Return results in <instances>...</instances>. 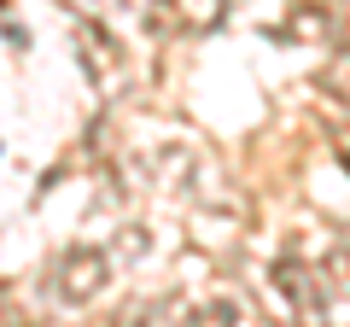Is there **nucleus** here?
<instances>
[{
  "label": "nucleus",
  "mask_w": 350,
  "mask_h": 327,
  "mask_svg": "<svg viewBox=\"0 0 350 327\" xmlns=\"http://www.w3.org/2000/svg\"><path fill=\"white\" fill-rule=\"evenodd\" d=\"M163 18L175 29H204L222 18V0H163Z\"/></svg>",
  "instance_id": "7ed1b4c3"
},
{
  "label": "nucleus",
  "mask_w": 350,
  "mask_h": 327,
  "mask_svg": "<svg viewBox=\"0 0 350 327\" xmlns=\"http://www.w3.org/2000/svg\"><path fill=\"white\" fill-rule=\"evenodd\" d=\"M234 322V310H228V304H216V310H199V327H228Z\"/></svg>",
  "instance_id": "423d86ee"
},
{
  "label": "nucleus",
  "mask_w": 350,
  "mask_h": 327,
  "mask_svg": "<svg viewBox=\"0 0 350 327\" xmlns=\"http://www.w3.org/2000/svg\"><path fill=\"white\" fill-rule=\"evenodd\" d=\"M275 287L286 292L298 310H310V315L321 310V280H315L310 263H292V257H286V263H275Z\"/></svg>",
  "instance_id": "f03ea898"
},
{
  "label": "nucleus",
  "mask_w": 350,
  "mask_h": 327,
  "mask_svg": "<svg viewBox=\"0 0 350 327\" xmlns=\"http://www.w3.org/2000/svg\"><path fill=\"white\" fill-rule=\"evenodd\" d=\"M152 315H158V304H152V298H135V304H123L117 315H105V327H146Z\"/></svg>",
  "instance_id": "39448f33"
},
{
  "label": "nucleus",
  "mask_w": 350,
  "mask_h": 327,
  "mask_svg": "<svg viewBox=\"0 0 350 327\" xmlns=\"http://www.w3.org/2000/svg\"><path fill=\"white\" fill-rule=\"evenodd\" d=\"M292 29H298V36H310V41H327V36H333V18H327L321 12V6H310V0H304V6H298V12H292Z\"/></svg>",
  "instance_id": "20e7f679"
},
{
  "label": "nucleus",
  "mask_w": 350,
  "mask_h": 327,
  "mask_svg": "<svg viewBox=\"0 0 350 327\" xmlns=\"http://www.w3.org/2000/svg\"><path fill=\"white\" fill-rule=\"evenodd\" d=\"M105 287H111V257H105L100 246H70V252H59V263H53V292H59L64 304H94Z\"/></svg>",
  "instance_id": "f257e3e1"
}]
</instances>
